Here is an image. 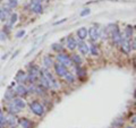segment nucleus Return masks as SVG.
<instances>
[{
  "instance_id": "f257e3e1",
  "label": "nucleus",
  "mask_w": 136,
  "mask_h": 128,
  "mask_svg": "<svg viewBox=\"0 0 136 128\" xmlns=\"http://www.w3.org/2000/svg\"><path fill=\"white\" fill-rule=\"evenodd\" d=\"M30 107H31V110H32V112L35 113L36 116H42L43 113H44L43 105L41 104V103H39V102H33V103H31Z\"/></svg>"
},
{
  "instance_id": "f03ea898",
  "label": "nucleus",
  "mask_w": 136,
  "mask_h": 128,
  "mask_svg": "<svg viewBox=\"0 0 136 128\" xmlns=\"http://www.w3.org/2000/svg\"><path fill=\"white\" fill-rule=\"evenodd\" d=\"M41 71L44 73L43 76L47 78L48 83H49V87H54V88H57V87H58V84H57L56 79H54V78L52 77V75L50 74V71H48L47 69H44V70H41Z\"/></svg>"
},
{
  "instance_id": "7ed1b4c3",
  "label": "nucleus",
  "mask_w": 136,
  "mask_h": 128,
  "mask_svg": "<svg viewBox=\"0 0 136 128\" xmlns=\"http://www.w3.org/2000/svg\"><path fill=\"white\" fill-rule=\"evenodd\" d=\"M57 59H58V61H59L61 65H64L65 67H66V66H70L71 65L70 58L68 57V56H66V54H58Z\"/></svg>"
},
{
  "instance_id": "20e7f679",
  "label": "nucleus",
  "mask_w": 136,
  "mask_h": 128,
  "mask_svg": "<svg viewBox=\"0 0 136 128\" xmlns=\"http://www.w3.org/2000/svg\"><path fill=\"white\" fill-rule=\"evenodd\" d=\"M54 69H56V73H57L58 76H65V75L67 74V69H66V67H65L64 65H61V64L54 65Z\"/></svg>"
},
{
  "instance_id": "39448f33",
  "label": "nucleus",
  "mask_w": 136,
  "mask_h": 128,
  "mask_svg": "<svg viewBox=\"0 0 136 128\" xmlns=\"http://www.w3.org/2000/svg\"><path fill=\"white\" fill-rule=\"evenodd\" d=\"M78 46V50H80V52L82 54H84V56H86V54L90 52V49H88V47L86 46V43H84V42H80L77 44Z\"/></svg>"
},
{
  "instance_id": "423d86ee",
  "label": "nucleus",
  "mask_w": 136,
  "mask_h": 128,
  "mask_svg": "<svg viewBox=\"0 0 136 128\" xmlns=\"http://www.w3.org/2000/svg\"><path fill=\"white\" fill-rule=\"evenodd\" d=\"M13 104L16 105L19 110L24 109V108H25V105H26V104H25V101H24V100H22V99H13Z\"/></svg>"
},
{
  "instance_id": "0eeeda50",
  "label": "nucleus",
  "mask_w": 136,
  "mask_h": 128,
  "mask_svg": "<svg viewBox=\"0 0 136 128\" xmlns=\"http://www.w3.org/2000/svg\"><path fill=\"white\" fill-rule=\"evenodd\" d=\"M111 36H112V41H114L115 43H121L122 42V37H121V34L119 31H116V32H114L111 34Z\"/></svg>"
},
{
  "instance_id": "6e6552de",
  "label": "nucleus",
  "mask_w": 136,
  "mask_h": 128,
  "mask_svg": "<svg viewBox=\"0 0 136 128\" xmlns=\"http://www.w3.org/2000/svg\"><path fill=\"white\" fill-rule=\"evenodd\" d=\"M77 36L80 37L81 40L86 39V36H87V30H86V27H81V29H78V31H77Z\"/></svg>"
},
{
  "instance_id": "1a4fd4ad",
  "label": "nucleus",
  "mask_w": 136,
  "mask_h": 128,
  "mask_svg": "<svg viewBox=\"0 0 136 128\" xmlns=\"http://www.w3.org/2000/svg\"><path fill=\"white\" fill-rule=\"evenodd\" d=\"M87 34H90L92 40H97L99 37V31H98V29H95V27H91L90 31L87 32Z\"/></svg>"
},
{
  "instance_id": "9d476101",
  "label": "nucleus",
  "mask_w": 136,
  "mask_h": 128,
  "mask_svg": "<svg viewBox=\"0 0 136 128\" xmlns=\"http://www.w3.org/2000/svg\"><path fill=\"white\" fill-rule=\"evenodd\" d=\"M16 93L18 95H20V96H24V95L27 94V88L25 87V86H23V85H18L16 87Z\"/></svg>"
},
{
  "instance_id": "9b49d317",
  "label": "nucleus",
  "mask_w": 136,
  "mask_h": 128,
  "mask_svg": "<svg viewBox=\"0 0 136 128\" xmlns=\"http://www.w3.org/2000/svg\"><path fill=\"white\" fill-rule=\"evenodd\" d=\"M6 123L8 124L9 126H15V125H16V123H17V119H16V117H15V116L10 113V115L6 118Z\"/></svg>"
},
{
  "instance_id": "f8f14e48",
  "label": "nucleus",
  "mask_w": 136,
  "mask_h": 128,
  "mask_svg": "<svg viewBox=\"0 0 136 128\" xmlns=\"http://www.w3.org/2000/svg\"><path fill=\"white\" fill-rule=\"evenodd\" d=\"M121 50L124 51L125 53H129V51H131V46H129L128 41L122 40V42H121Z\"/></svg>"
},
{
  "instance_id": "ddd939ff",
  "label": "nucleus",
  "mask_w": 136,
  "mask_h": 128,
  "mask_svg": "<svg viewBox=\"0 0 136 128\" xmlns=\"http://www.w3.org/2000/svg\"><path fill=\"white\" fill-rule=\"evenodd\" d=\"M19 124H20V126H22L23 128H32V123H31L29 119H26V118L20 119Z\"/></svg>"
},
{
  "instance_id": "4468645a",
  "label": "nucleus",
  "mask_w": 136,
  "mask_h": 128,
  "mask_svg": "<svg viewBox=\"0 0 136 128\" xmlns=\"http://www.w3.org/2000/svg\"><path fill=\"white\" fill-rule=\"evenodd\" d=\"M67 47H68V49H70V50H74L75 48L77 47V42L75 41L73 37H69V39L67 40Z\"/></svg>"
},
{
  "instance_id": "2eb2a0df",
  "label": "nucleus",
  "mask_w": 136,
  "mask_h": 128,
  "mask_svg": "<svg viewBox=\"0 0 136 128\" xmlns=\"http://www.w3.org/2000/svg\"><path fill=\"white\" fill-rule=\"evenodd\" d=\"M16 79L18 82H23L24 79H26V74L23 70H19L18 73H17V75H16Z\"/></svg>"
},
{
  "instance_id": "dca6fc26",
  "label": "nucleus",
  "mask_w": 136,
  "mask_h": 128,
  "mask_svg": "<svg viewBox=\"0 0 136 128\" xmlns=\"http://www.w3.org/2000/svg\"><path fill=\"white\" fill-rule=\"evenodd\" d=\"M19 111H20V110H19L18 108H17L16 105H14L13 103H10V104H9V112L12 113V115H15V113L19 112Z\"/></svg>"
},
{
  "instance_id": "f3484780",
  "label": "nucleus",
  "mask_w": 136,
  "mask_h": 128,
  "mask_svg": "<svg viewBox=\"0 0 136 128\" xmlns=\"http://www.w3.org/2000/svg\"><path fill=\"white\" fill-rule=\"evenodd\" d=\"M43 63H44V66L46 67H51V66L53 65V63H52V59H51L50 57H44V59H43Z\"/></svg>"
},
{
  "instance_id": "a211bd4d",
  "label": "nucleus",
  "mask_w": 136,
  "mask_h": 128,
  "mask_svg": "<svg viewBox=\"0 0 136 128\" xmlns=\"http://www.w3.org/2000/svg\"><path fill=\"white\" fill-rule=\"evenodd\" d=\"M32 10L35 14H41V13H42V6H41V3H40V5H34L32 7Z\"/></svg>"
},
{
  "instance_id": "6ab92c4d",
  "label": "nucleus",
  "mask_w": 136,
  "mask_h": 128,
  "mask_svg": "<svg viewBox=\"0 0 136 128\" xmlns=\"http://www.w3.org/2000/svg\"><path fill=\"white\" fill-rule=\"evenodd\" d=\"M41 85H42L43 87H46V88H48V87H49V83H48L47 78L44 77L43 75H41Z\"/></svg>"
},
{
  "instance_id": "aec40b11",
  "label": "nucleus",
  "mask_w": 136,
  "mask_h": 128,
  "mask_svg": "<svg viewBox=\"0 0 136 128\" xmlns=\"http://www.w3.org/2000/svg\"><path fill=\"white\" fill-rule=\"evenodd\" d=\"M7 17H8V14L3 9H0V20H6Z\"/></svg>"
},
{
  "instance_id": "412c9836",
  "label": "nucleus",
  "mask_w": 136,
  "mask_h": 128,
  "mask_svg": "<svg viewBox=\"0 0 136 128\" xmlns=\"http://www.w3.org/2000/svg\"><path fill=\"white\" fill-rule=\"evenodd\" d=\"M17 18H18V16H17V14H12L10 15V25H13V24H15L17 22Z\"/></svg>"
},
{
  "instance_id": "4be33fe9",
  "label": "nucleus",
  "mask_w": 136,
  "mask_h": 128,
  "mask_svg": "<svg viewBox=\"0 0 136 128\" xmlns=\"http://www.w3.org/2000/svg\"><path fill=\"white\" fill-rule=\"evenodd\" d=\"M132 35H133V27L127 26V29H126V36H127V39H129V37H132Z\"/></svg>"
},
{
  "instance_id": "5701e85b",
  "label": "nucleus",
  "mask_w": 136,
  "mask_h": 128,
  "mask_svg": "<svg viewBox=\"0 0 136 128\" xmlns=\"http://www.w3.org/2000/svg\"><path fill=\"white\" fill-rule=\"evenodd\" d=\"M5 99H7V100H12V99H14V92H12V91H7L6 94H5Z\"/></svg>"
},
{
  "instance_id": "b1692460",
  "label": "nucleus",
  "mask_w": 136,
  "mask_h": 128,
  "mask_svg": "<svg viewBox=\"0 0 136 128\" xmlns=\"http://www.w3.org/2000/svg\"><path fill=\"white\" fill-rule=\"evenodd\" d=\"M73 61H74L75 64L80 65V64L82 63V59H81L80 56H77V54H74V56H73Z\"/></svg>"
},
{
  "instance_id": "393cba45",
  "label": "nucleus",
  "mask_w": 136,
  "mask_h": 128,
  "mask_svg": "<svg viewBox=\"0 0 136 128\" xmlns=\"http://www.w3.org/2000/svg\"><path fill=\"white\" fill-rule=\"evenodd\" d=\"M52 49L54 51H58V52H59V51H63V48H61V46L60 44H58V43H53L52 44Z\"/></svg>"
},
{
  "instance_id": "a878e982",
  "label": "nucleus",
  "mask_w": 136,
  "mask_h": 128,
  "mask_svg": "<svg viewBox=\"0 0 136 128\" xmlns=\"http://www.w3.org/2000/svg\"><path fill=\"white\" fill-rule=\"evenodd\" d=\"M8 5H9L10 8H15V7L18 5V1H17V0H9V1H8Z\"/></svg>"
},
{
  "instance_id": "bb28decb",
  "label": "nucleus",
  "mask_w": 136,
  "mask_h": 128,
  "mask_svg": "<svg viewBox=\"0 0 136 128\" xmlns=\"http://www.w3.org/2000/svg\"><path fill=\"white\" fill-rule=\"evenodd\" d=\"M91 53L93 54V56H98V54H99V50H98V48L95 46L91 47Z\"/></svg>"
},
{
  "instance_id": "cd10ccee",
  "label": "nucleus",
  "mask_w": 136,
  "mask_h": 128,
  "mask_svg": "<svg viewBox=\"0 0 136 128\" xmlns=\"http://www.w3.org/2000/svg\"><path fill=\"white\" fill-rule=\"evenodd\" d=\"M65 77H66V81H67V82H69V83H73V82H74V77H73V75L69 74V73L65 75Z\"/></svg>"
},
{
  "instance_id": "c85d7f7f",
  "label": "nucleus",
  "mask_w": 136,
  "mask_h": 128,
  "mask_svg": "<svg viewBox=\"0 0 136 128\" xmlns=\"http://www.w3.org/2000/svg\"><path fill=\"white\" fill-rule=\"evenodd\" d=\"M76 71H77V74H78V76H80V77H83V76L85 75V70L84 69H82V68H76Z\"/></svg>"
},
{
  "instance_id": "c756f323",
  "label": "nucleus",
  "mask_w": 136,
  "mask_h": 128,
  "mask_svg": "<svg viewBox=\"0 0 136 128\" xmlns=\"http://www.w3.org/2000/svg\"><path fill=\"white\" fill-rule=\"evenodd\" d=\"M90 13H91V10H90V9H84L83 12L81 13V16H82V17L87 16V15H90Z\"/></svg>"
},
{
  "instance_id": "7c9ffc66",
  "label": "nucleus",
  "mask_w": 136,
  "mask_h": 128,
  "mask_svg": "<svg viewBox=\"0 0 136 128\" xmlns=\"http://www.w3.org/2000/svg\"><path fill=\"white\" fill-rule=\"evenodd\" d=\"M24 35H25V31H24V30H22V31H19V32L16 33V37H18V39H19V37H22V36H24Z\"/></svg>"
},
{
  "instance_id": "2f4dec72",
  "label": "nucleus",
  "mask_w": 136,
  "mask_h": 128,
  "mask_svg": "<svg viewBox=\"0 0 136 128\" xmlns=\"http://www.w3.org/2000/svg\"><path fill=\"white\" fill-rule=\"evenodd\" d=\"M7 35L5 32H0V41H6Z\"/></svg>"
},
{
  "instance_id": "473e14b6",
  "label": "nucleus",
  "mask_w": 136,
  "mask_h": 128,
  "mask_svg": "<svg viewBox=\"0 0 136 128\" xmlns=\"http://www.w3.org/2000/svg\"><path fill=\"white\" fill-rule=\"evenodd\" d=\"M31 3L34 6V5H40L41 3V0H31Z\"/></svg>"
},
{
  "instance_id": "72a5a7b5",
  "label": "nucleus",
  "mask_w": 136,
  "mask_h": 128,
  "mask_svg": "<svg viewBox=\"0 0 136 128\" xmlns=\"http://www.w3.org/2000/svg\"><path fill=\"white\" fill-rule=\"evenodd\" d=\"M127 128H135V127H133V126H128Z\"/></svg>"
}]
</instances>
